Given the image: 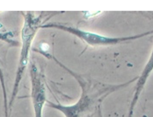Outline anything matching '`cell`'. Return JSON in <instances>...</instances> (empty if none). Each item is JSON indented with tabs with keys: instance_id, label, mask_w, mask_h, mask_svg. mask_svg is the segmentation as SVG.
Masks as SVG:
<instances>
[{
	"instance_id": "2",
	"label": "cell",
	"mask_w": 153,
	"mask_h": 117,
	"mask_svg": "<svg viewBox=\"0 0 153 117\" xmlns=\"http://www.w3.org/2000/svg\"><path fill=\"white\" fill-rule=\"evenodd\" d=\"M32 79V97L34 101L35 117H42V109L44 101L43 85H41L40 79L35 76L33 70H31Z\"/></svg>"
},
{
	"instance_id": "1",
	"label": "cell",
	"mask_w": 153,
	"mask_h": 117,
	"mask_svg": "<svg viewBox=\"0 0 153 117\" xmlns=\"http://www.w3.org/2000/svg\"><path fill=\"white\" fill-rule=\"evenodd\" d=\"M32 16L29 15L25 19V22L22 29V39H23V51L22 52L21 57L20 60V63L19 66V70L17 72L18 75L16 77V81L15 84V88L13 90V94L12 96L11 101H13L14 97L16 96L17 87H18V84L20 82V78L22 77V75L26 67L27 61V57H28V48L29 49L30 44L32 41V39L34 38L36 30L38 29V26L36 23L39 22L38 19H34L32 20Z\"/></svg>"
}]
</instances>
